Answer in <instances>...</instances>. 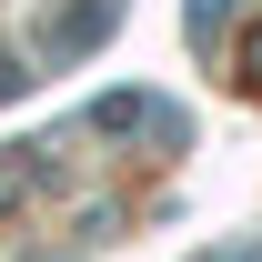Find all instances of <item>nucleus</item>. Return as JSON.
I'll list each match as a JSON object with an SVG mask.
<instances>
[{
  "mask_svg": "<svg viewBox=\"0 0 262 262\" xmlns=\"http://www.w3.org/2000/svg\"><path fill=\"white\" fill-rule=\"evenodd\" d=\"M111 20H121V0H91V10H61L40 51H51V61H81V51H101V40H111Z\"/></svg>",
  "mask_w": 262,
  "mask_h": 262,
  "instance_id": "obj_1",
  "label": "nucleus"
},
{
  "mask_svg": "<svg viewBox=\"0 0 262 262\" xmlns=\"http://www.w3.org/2000/svg\"><path fill=\"white\" fill-rule=\"evenodd\" d=\"M91 121H101V131H131V121H141V91H111V101L91 111Z\"/></svg>",
  "mask_w": 262,
  "mask_h": 262,
  "instance_id": "obj_2",
  "label": "nucleus"
},
{
  "mask_svg": "<svg viewBox=\"0 0 262 262\" xmlns=\"http://www.w3.org/2000/svg\"><path fill=\"white\" fill-rule=\"evenodd\" d=\"M10 91H31V71H20L10 51H0V101H10Z\"/></svg>",
  "mask_w": 262,
  "mask_h": 262,
  "instance_id": "obj_3",
  "label": "nucleus"
}]
</instances>
